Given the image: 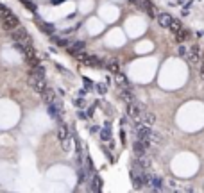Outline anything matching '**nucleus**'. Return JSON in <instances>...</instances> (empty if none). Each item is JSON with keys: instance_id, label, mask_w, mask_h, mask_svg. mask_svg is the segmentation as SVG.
I'll list each match as a JSON object with an SVG mask.
<instances>
[{"instance_id": "nucleus-1", "label": "nucleus", "mask_w": 204, "mask_h": 193, "mask_svg": "<svg viewBox=\"0 0 204 193\" xmlns=\"http://www.w3.org/2000/svg\"><path fill=\"white\" fill-rule=\"evenodd\" d=\"M149 172V168L141 166V164L134 159L131 163V170H129V175H131V181H132V188L134 190H141L145 186V173Z\"/></svg>"}, {"instance_id": "nucleus-2", "label": "nucleus", "mask_w": 204, "mask_h": 193, "mask_svg": "<svg viewBox=\"0 0 204 193\" xmlns=\"http://www.w3.org/2000/svg\"><path fill=\"white\" fill-rule=\"evenodd\" d=\"M11 39L16 43H22V45H30L32 43V38H30V34L27 32V29L23 27H16L11 30Z\"/></svg>"}, {"instance_id": "nucleus-3", "label": "nucleus", "mask_w": 204, "mask_h": 193, "mask_svg": "<svg viewBox=\"0 0 204 193\" xmlns=\"http://www.w3.org/2000/svg\"><path fill=\"white\" fill-rule=\"evenodd\" d=\"M58 140L61 141L63 149L70 150V131H68V127L65 123H59L58 125Z\"/></svg>"}, {"instance_id": "nucleus-4", "label": "nucleus", "mask_w": 204, "mask_h": 193, "mask_svg": "<svg viewBox=\"0 0 204 193\" xmlns=\"http://www.w3.org/2000/svg\"><path fill=\"white\" fill-rule=\"evenodd\" d=\"M145 109L147 107L143 106V104L136 102V100H132V102L127 104V114H129L131 118H134V120H140V116H141V113H143Z\"/></svg>"}, {"instance_id": "nucleus-5", "label": "nucleus", "mask_w": 204, "mask_h": 193, "mask_svg": "<svg viewBox=\"0 0 204 193\" xmlns=\"http://www.w3.org/2000/svg\"><path fill=\"white\" fill-rule=\"evenodd\" d=\"M2 27L6 29V30H13V29L20 27V20H18V16L15 13H9L7 16H2Z\"/></svg>"}, {"instance_id": "nucleus-6", "label": "nucleus", "mask_w": 204, "mask_h": 193, "mask_svg": "<svg viewBox=\"0 0 204 193\" xmlns=\"http://www.w3.org/2000/svg\"><path fill=\"white\" fill-rule=\"evenodd\" d=\"M29 84H30V88H34V90L39 91V93L47 88L45 77H39V75H36V73H29Z\"/></svg>"}, {"instance_id": "nucleus-7", "label": "nucleus", "mask_w": 204, "mask_h": 193, "mask_svg": "<svg viewBox=\"0 0 204 193\" xmlns=\"http://www.w3.org/2000/svg\"><path fill=\"white\" fill-rule=\"evenodd\" d=\"M188 61L192 64H197L201 61V47L199 45H192V48H190V56H188Z\"/></svg>"}, {"instance_id": "nucleus-8", "label": "nucleus", "mask_w": 204, "mask_h": 193, "mask_svg": "<svg viewBox=\"0 0 204 193\" xmlns=\"http://www.w3.org/2000/svg\"><path fill=\"white\" fill-rule=\"evenodd\" d=\"M47 109H49V114H50V118H54V120H59L61 118V106H59L58 102H52V104H49L47 106Z\"/></svg>"}, {"instance_id": "nucleus-9", "label": "nucleus", "mask_w": 204, "mask_h": 193, "mask_svg": "<svg viewBox=\"0 0 204 193\" xmlns=\"http://www.w3.org/2000/svg\"><path fill=\"white\" fill-rule=\"evenodd\" d=\"M156 20H158V23H160V27H163V29H168L170 27V23H172V16L168 13H160L158 16H156Z\"/></svg>"}, {"instance_id": "nucleus-10", "label": "nucleus", "mask_w": 204, "mask_h": 193, "mask_svg": "<svg viewBox=\"0 0 204 193\" xmlns=\"http://www.w3.org/2000/svg\"><path fill=\"white\" fill-rule=\"evenodd\" d=\"M38 27H39V30L41 32H45V34H54V30H56V27L52 25V23H49V21H43V20H38Z\"/></svg>"}, {"instance_id": "nucleus-11", "label": "nucleus", "mask_w": 204, "mask_h": 193, "mask_svg": "<svg viewBox=\"0 0 204 193\" xmlns=\"http://www.w3.org/2000/svg\"><path fill=\"white\" fill-rule=\"evenodd\" d=\"M82 50H84V41H73L72 45H68V54L72 56H77Z\"/></svg>"}, {"instance_id": "nucleus-12", "label": "nucleus", "mask_w": 204, "mask_h": 193, "mask_svg": "<svg viewBox=\"0 0 204 193\" xmlns=\"http://www.w3.org/2000/svg\"><path fill=\"white\" fill-rule=\"evenodd\" d=\"M41 97H43V102L49 106V104H52V102H56V93L52 91L50 88H45L43 91H41Z\"/></svg>"}, {"instance_id": "nucleus-13", "label": "nucleus", "mask_w": 204, "mask_h": 193, "mask_svg": "<svg viewBox=\"0 0 204 193\" xmlns=\"http://www.w3.org/2000/svg\"><path fill=\"white\" fill-rule=\"evenodd\" d=\"M147 149H149V147H147V145L141 141V140H136V141H134V145H132V150H134V154H136V156L147 154Z\"/></svg>"}, {"instance_id": "nucleus-14", "label": "nucleus", "mask_w": 204, "mask_h": 193, "mask_svg": "<svg viewBox=\"0 0 204 193\" xmlns=\"http://www.w3.org/2000/svg\"><path fill=\"white\" fill-rule=\"evenodd\" d=\"M138 6L143 9V13H145V14H149V16H154V4L151 2V0H141Z\"/></svg>"}, {"instance_id": "nucleus-15", "label": "nucleus", "mask_w": 204, "mask_h": 193, "mask_svg": "<svg viewBox=\"0 0 204 193\" xmlns=\"http://www.w3.org/2000/svg\"><path fill=\"white\" fill-rule=\"evenodd\" d=\"M140 122H143L145 125H152L154 122H156V116H154V113H151V111H143L141 113V116H140Z\"/></svg>"}, {"instance_id": "nucleus-16", "label": "nucleus", "mask_w": 204, "mask_h": 193, "mask_svg": "<svg viewBox=\"0 0 204 193\" xmlns=\"http://www.w3.org/2000/svg\"><path fill=\"white\" fill-rule=\"evenodd\" d=\"M88 190H90V191H100L102 190V179L99 177V175H93V179H91Z\"/></svg>"}, {"instance_id": "nucleus-17", "label": "nucleus", "mask_w": 204, "mask_h": 193, "mask_svg": "<svg viewBox=\"0 0 204 193\" xmlns=\"http://www.w3.org/2000/svg\"><path fill=\"white\" fill-rule=\"evenodd\" d=\"M151 188L152 190H156V191H160V190H163V179L160 177V175H152V179H151Z\"/></svg>"}, {"instance_id": "nucleus-18", "label": "nucleus", "mask_w": 204, "mask_h": 193, "mask_svg": "<svg viewBox=\"0 0 204 193\" xmlns=\"http://www.w3.org/2000/svg\"><path fill=\"white\" fill-rule=\"evenodd\" d=\"M100 140L102 141H111V123L104 125V129L100 131Z\"/></svg>"}, {"instance_id": "nucleus-19", "label": "nucleus", "mask_w": 204, "mask_h": 193, "mask_svg": "<svg viewBox=\"0 0 204 193\" xmlns=\"http://www.w3.org/2000/svg\"><path fill=\"white\" fill-rule=\"evenodd\" d=\"M120 97H122V99H124L127 104L134 100V95L131 93V90H129V88H122V90H120Z\"/></svg>"}, {"instance_id": "nucleus-20", "label": "nucleus", "mask_w": 204, "mask_h": 193, "mask_svg": "<svg viewBox=\"0 0 204 193\" xmlns=\"http://www.w3.org/2000/svg\"><path fill=\"white\" fill-rule=\"evenodd\" d=\"M117 82H118V86H122V88H131V82L127 80V77H125L124 73H118L117 75Z\"/></svg>"}, {"instance_id": "nucleus-21", "label": "nucleus", "mask_w": 204, "mask_h": 193, "mask_svg": "<svg viewBox=\"0 0 204 193\" xmlns=\"http://www.w3.org/2000/svg\"><path fill=\"white\" fill-rule=\"evenodd\" d=\"M161 141H163L161 134L158 132V131H152V132H151V143H158V145H160Z\"/></svg>"}, {"instance_id": "nucleus-22", "label": "nucleus", "mask_w": 204, "mask_h": 193, "mask_svg": "<svg viewBox=\"0 0 204 193\" xmlns=\"http://www.w3.org/2000/svg\"><path fill=\"white\" fill-rule=\"evenodd\" d=\"M175 38H177V41H179V43H183L186 38H188V32H186L184 29H181V30H177V32H175Z\"/></svg>"}, {"instance_id": "nucleus-23", "label": "nucleus", "mask_w": 204, "mask_h": 193, "mask_svg": "<svg viewBox=\"0 0 204 193\" xmlns=\"http://www.w3.org/2000/svg\"><path fill=\"white\" fill-rule=\"evenodd\" d=\"M50 39H52L54 43L61 45V47H68V45H70V41H68V39H63V38H56V36H52Z\"/></svg>"}, {"instance_id": "nucleus-24", "label": "nucleus", "mask_w": 204, "mask_h": 193, "mask_svg": "<svg viewBox=\"0 0 204 193\" xmlns=\"http://www.w3.org/2000/svg\"><path fill=\"white\" fill-rule=\"evenodd\" d=\"M22 4H23L25 7H27V9H30L32 13H36V11H38L36 4H34V2H30V0H22Z\"/></svg>"}, {"instance_id": "nucleus-25", "label": "nucleus", "mask_w": 204, "mask_h": 193, "mask_svg": "<svg viewBox=\"0 0 204 193\" xmlns=\"http://www.w3.org/2000/svg\"><path fill=\"white\" fill-rule=\"evenodd\" d=\"M168 29H172L174 32H177V30H181V29H183V23L179 20H172V23H170V27H168Z\"/></svg>"}, {"instance_id": "nucleus-26", "label": "nucleus", "mask_w": 204, "mask_h": 193, "mask_svg": "<svg viewBox=\"0 0 204 193\" xmlns=\"http://www.w3.org/2000/svg\"><path fill=\"white\" fill-rule=\"evenodd\" d=\"M108 70H109V71H115V73H117V71H118V63H117V61H111V63L108 64Z\"/></svg>"}, {"instance_id": "nucleus-27", "label": "nucleus", "mask_w": 204, "mask_h": 193, "mask_svg": "<svg viewBox=\"0 0 204 193\" xmlns=\"http://www.w3.org/2000/svg\"><path fill=\"white\" fill-rule=\"evenodd\" d=\"M82 80H84V86H86V90H93V82H91V80H90L88 77H84Z\"/></svg>"}, {"instance_id": "nucleus-28", "label": "nucleus", "mask_w": 204, "mask_h": 193, "mask_svg": "<svg viewBox=\"0 0 204 193\" xmlns=\"http://www.w3.org/2000/svg\"><path fill=\"white\" fill-rule=\"evenodd\" d=\"M97 90H99V93H100V95H104V93H106V90H108V84H99V86H97Z\"/></svg>"}, {"instance_id": "nucleus-29", "label": "nucleus", "mask_w": 204, "mask_h": 193, "mask_svg": "<svg viewBox=\"0 0 204 193\" xmlns=\"http://www.w3.org/2000/svg\"><path fill=\"white\" fill-rule=\"evenodd\" d=\"M177 52H179L177 56H181V57H184V56H186V48H184L183 45H181V47H179V50H177Z\"/></svg>"}, {"instance_id": "nucleus-30", "label": "nucleus", "mask_w": 204, "mask_h": 193, "mask_svg": "<svg viewBox=\"0 0 204 193\" xmlns=\"http://www.w3.org/2000/svg\"><path fill=\"white\" fill-rule=\"evenodd\" d=\"M73 104H75V106H79V107H82V106H84V100H82V99H75V100H73Z\"/></svg>"}, {"instance_id": "nucleus-31", "label": "nucleus", "mask_w": 204, "mask_h": 193, "mask_svg": "<svg viewBox=\"0 0 204 193\" xmlns=\"http://www.w3.org/2000/svg\"><path fill=\"white\" fill-rule=\"evenodd\" d=\"M120 141H122V143L125 141V132H124V131H120Z\"/></svg>"}, {"instance_id": "nucleus-32", "label": "nucleus", "mask_w": 204, "mask_h": 193, "mask_svg": "<svg viewBox=\"0 0 204 193\" xmlns=\"http://www.w3.org/2000/svg\"><path fill=\"white\" fill-rule=\"evenodd\" d=\"M199 71H201V79L204 80V63L201 64V70H199Z\"/></svg>"}, {"instance_id": "nucleus-33", "label": "nucleus", "mask_w": 204, "mask_h": 193, "mask_svg": "<svg viewBox=\"0 0 204 193\" xmlns=\"http://www.w3.org/2000/svg\"><path fill=\"white\" fill-rule=\"evenodd\" d=\"M93 111H95V107H88V116H93Z\"/></svg>"}, {"instance_id": "nucleus-34", "label": "nucleus", "mask_w": 204, "mask_h": 193, "mask_svg": "<svg viewBox=\"0 0 204 193\" xmlns=\"http://www.w3.org/2000/svg\"><path fill=\"white\" fill-rule=\"evenodd\" d=\"M132 4H140V2H141V0H131Z\"/></svg>"}]
</instances>
